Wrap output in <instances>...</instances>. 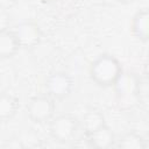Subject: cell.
<instances>
[{"label": "cell", "mask_w": 149, "mask_h": 149, "mask_svg": "<svg viewBox=\"0 0 149 149\" xmlns=\"http://www.w3.org/2000/svg\"><path fill=\"white\" fill-rule=\"evenodd\" d=\"M132 34L139 41L146 43L149 37V12L147 8H142L135 13L130 24Z\"/></svg>", "instance_id": "8"}, {"label": "cell", "mask_w": 149, "mask_h": 149, "mask_svg": "<svg viewBox=\"0 0 149 149\" xmlns=\"http://www.w3.org/2000/svg\"><path fill=\"white\" fill-rule=\"evenodd\" d=\"M8 24H9V17L7 13L3 10H0V31L8 29Z\"/></svg>", "instance_id": "13"}, {"label": "cell", "mask_w": 149, "mask_h": 149, "mask_svg": "<svg viewBox=\"0 0 149 149\" xmlns=\"http://www.w3.org/2000/svg\"><path fill=\"white\" fill-rule=\"evenodd\" d=\"M80 127L79 120L72 114H61L50 122V135L59 143H68L74 139Z\"/></svg>", "instance_id": "3"}, {"label": "cell", "mask_w": 149, "mask_h": 149, "mask_svg": "<svg viewBox=\"0 0 149 149\" xmlns=\"http://www.w3.org/2000/svg\"><path fill=\"white\" fill-rule=\"evenodd\" d=\"M21 49L13 30L5 29L0 31V58H10Z\"/></svg>", "instance_id": "9"}, {"label": "cell", "mask_w": 149, "mask_h": 149, "mask_svg": "<svg viewBox=\"0 0 149 149\" xmlns=\"http://www.w3.org/2000/svg\"><path fill=\"white\" fill-rule=\"evenodd\" d=\"M86 137L88 146L94 149H108L114 146L116 141L113 130L107 125H104L102 127L86 135Z\"/></svg>", "instance_id": "7"}, {"label": "cell", "mask_w": 149, "mask_h": 149, "mask_svg": "<svg viewBox=\"0 0 149 149\" xmlns=\"http://www.w3.org/2000/svg\"><path fill=\"white\" fill-rule=\"evenodd\" d=\"M50 1H62V0H50Z\"/></svg>", "instance_id": "15"}, {"label": "cell", "mask_w": 149, "mask_h": 149, "mask_svg": "<svg viewBox=\"0 0 149 149\" xmlns=\"http://www.w3.org/2000/svg\"><path fill=\"white\" fill-rule=\"evenodd\" d=\"M118 2L120 3H123V5H127V3H130V2H134L135 0H116Z\"/></svg>", "instance_id": "14"}, {"label": "cell", "mask_w": 149, "mask_h": 149, "mask_svg": "<svg viewBox=\"0 0 149 149\" xmlns=\"http://www.w3.org/2000/svg\"><path fill=\"white\" fill-rule=\"evenodd\" d=\"M21 48L31 49L36 47L42 38V30L40 26L31 21H26L15 27L13 30Z\"/></svg>", "instance_id": "6"}, {"label": "cell", "mask_w": 149, "mask_h": 149, "mask_svg": "<svg viewBox=\"0 0 149 149\" xmlns=\"http://www.w3.org/2000/svg\"><path fill=\"white\" fill-rule=\"evenodd\" d=\"M116 99L120 106L132 108L140 99L141 81L140 78L133 72H123L119 76L113 85Z\"/></svg>", "instance_id": "2"}, {"label": "cell", "mask_w": 149, "mask_h": 149, "mask_svg": "<svg viewBox=\"0 0 149 149\" xmlns=\"http://www.w3.org/2000/svg\"><path fill=\"white\" fill-rule=\"evenodd\" d=\"M116 146L121 149H144L147 143L146 139L141 134L136 132H128L118 140Z\"/></svg>", "instance_id": "12"}, {"label": "cell", "mask_w": 149, "mask_h": 149, "mask_svg": "<svg viewBox=\"0 0 149 149\" xmlns=\"http://www.w3.org/2000/svg\"><path fill=\"white\" fill-rule=\"evenodd\" d=\"M55 100L47 95H36L31 98L27 105L28 118L35 123H44L50 121L55 113Z\"/></svg>", "instance_id": "5"}, {"label": "cell", "mask_w": 149, "mask_h": 149, "mask_svg": "<svg viewBox=\"0 0 149 149\" xmlns=\"http://www.w3.org/2000/svg\"><path fill=\"white\" fill-rule=\"evenodd\" d=\"M73 84V79L69 73L57 71L48 76L45 80V91L54 100H63L71 94Z\"/></svg>", "instance_id": "4"}, {"label": "cell", "mask_w": 149, "mask_h": 149, "mask_svg": "<svg viewBox=\"0 0 149 149\" xmlns=\"http://www.w3.org/2000/svg\"><path fill=\"white\" fill-rule=\"evenodd\" d=\"M19 109V100L12 94L0 93V121L10 120Z\"/></svg>", "instance_id": "11"}, {"label": "cell", "mask_w": 149, "mask_h": 149, "mask_svg": "<svg viewBox=\"0 0 149 149\" xmlns=\"http://www.w3.org/2000/svg\"><path fill=\"white\" fill-rule=\"evenodd\" d=\"M79 122H80V127L84 130L85 135H88L92 132H94L98 128H100L104 125H106V120H105L104 114L98 109L87 111L84 114L81 121H79Z\"/></svg>", "instance_id": "10"}, {"label": "cell", "mask_w": 149, "mask_h": 149, "mask_svg": "<svg viewBox=\"0 0 149 149\" xmlns=\"http://www.w3.org/2000/svg\"><path fill=\"white\" fill-rule=\"evenodd\" d=\"M122 71V65L116 57L109 54H102L92 62L90 77L98 86L111 87L115 84Z\"/></svg>", "instance_id": "1"}]
</instances>
